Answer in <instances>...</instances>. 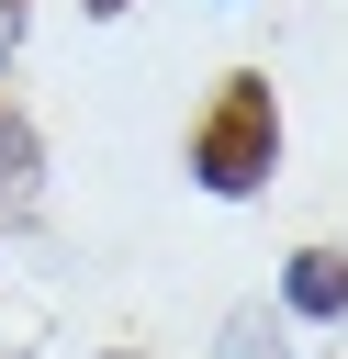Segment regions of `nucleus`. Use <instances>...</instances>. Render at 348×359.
<instances>
[{
	"mask_svg": "<svg viewBox=\"0 0 348 359\" xmlns=\"http://www.w3.org/2000/svg\"><path fill=\"white\" fill-rule=\"evenodd\" d=\"M225 359H292V337H281L269 314H236V325H225Z\"/></svg>",
	"mask_w": 348,
	"mask_h": 359,
	"instance_id": "20e7f679",
	"label": "nucleus"
},
{
	"mask_svg": "<svg viewBox=\"0 0 348 359\" xmlns=\"http://www.w3.org/2000/svg\"><path fill=\"white\" fill-rule=\"evenodd\" d=\"M34 191H45V146H34V123L0 101V213H34Z\"/></svg>",
	"mask_w": 348,
	"mask_h": 359,
	"instance_id": "7ed1b4c3",
	"label": "nucleus"
},
{
	"mask_svg": "<svg viewBox=\"0 0 348 359\" xmlns=\"http://www.w3.org/2000/svg\"><path fill=\"white\" fill-rule=\"evenodd\" d=\"M269 168H281V101H269V79H225L213 112L191 123V180L247 202V191H269Z\"/></svg>",
	"mask_w": 348,
	"mask_h": 359,
	"instance_id": "f257e3e1",
	"label": "nucleus"
},
{
	"mask_svg": "<svg viewBox=\"0 0 348 359\" xmlns=\"http://www.w3.org/2000/svg\"><path fill=\"white\" fill-rule=\"evenodd\" d=\"M79 11H90V22H112V11H123V0H79Z\"/></svg>",
	"mask_w": 348,
	"mask_h": 359,
	"instance_id": "423d86ee",
	"label": "nucleus"
},
{
	"mask_svg": "<svg viewBox=\"0 0 348 359\" xmlns=\"http://www.w3.org/2000/svg\"><path fill=\"white\" fill-rule=\"evenodd\" d=\"M281 303H292L303 325H337V314H348V258H337V247H292V269H281Z\"/></svg>",
	"mask_w": 348,
	"mask_h": 359,
	"instance_id": "f03ea898",
	"label": "nucleus"
},
{
	"mask_svg": "<svg viewBox=\"0 0 348 359\" xmlns=\"http://www.w3.org/2000/svg\"><path fill=\"white\" fill-rule=\"evenodd\" d=\"M11 45H22V0H0V56H11Z\"/></svg>",
	"mask_w": 348,
	"mask_h": 359,
	"instance_id": "39448f33",
	"label": "nucleus"
},
{
	"mask_svg": "<svg viewBox=\"0 0 348 359\" xmlns=\"http://www.w3.org/2000/svg\"><path fill=\"white\" fill-rule=\"evenodd\" d=\"M112 359H123V348H112Z\"/></svg>",
	"mask_w": 348,
	"mask_h": 359,
	"instance_id": "0eeeda50",
	"label": "nucleus"
}]
</instances>
